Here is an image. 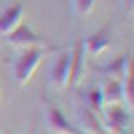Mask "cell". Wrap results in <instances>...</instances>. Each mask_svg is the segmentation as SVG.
Listing matches in <instances>:
<instances>
[{"label": "cell", "mask_w": 134, "mask_h": 134, "mask_svg": "<svg viewBox=\"0 0 134 134\" xmlns=\"http://www.w3.org/2000/svg\"><path fill=\"white\" fill-rule=\"evenodd\" d=\"M124 97H126V107H131L134 110V59L129 57V62H126V72H124Z\"/></svg>", "instance_id": "obj_12"}, {"label": "cell", "mask_w": 134, "mask_h": 134, "mask_svg": "<svg viewBox=\"0 0 134 134\" xmlns=\"http://www.w3.org/2000/svg\"><path fill=\"white\" fill-rule=\"evenodd\" d=\"M81 46H83V57L86 59H99L102 54L110 51V46H113V32L107 27H102V30L91 32V35H86L81 40Z\"/></svg>", "instance_id": "obj_2"}, {"label": "cell", "mask_w": 134, "mask_h": 134, "mask_svg": "<svg viewBox=\"0 0 134 134\" xmlns=\"http://www.w3.org/2000/svg\"><path fill=\"white\" fill-rule=\"evenodd\" d=\"M126 62H129V57H118V59H113V62H107V64H102L99 67V72H105V75H110V78H124V72H126Z\"/></svg>", "instance_id": "obj_13"}, {"label": "cell", "mask_w": 134, "mask_h": 134, "mask_svg": "<svg viewBox=\"0 0 134 134\" xmlns=\"http://www.w3.org/2000/svg\"><path fill=\"white\" fill-rule=\"evenodd\" d=\"M5 40H8V46H14V48H19V51L35 48V46H46V43H43V38H38L35 30H32L30 24H24V21H21L19 27L11 30L8 35H5Z\"/></svg>", "instance_id": "obj_4"}, {"label": "cell", "mask_w": 134, "mask_h": 134, "mask_svg": "<svg viewBox=\"0 0 134 134\" xmlns=\"http://www.w3.org/2000/svg\"><path fill=\"white\" fill-rule=\"evenodd\" d=\"M99 91H102L105 105H126V97H124V81H118V78H107Z\"/></svg>", "instance_id": "obj_10"}, {"label": "cell", "mask_w": 134, "mask_h": 134, "mask_svg": "<svg viewBox=\"0 0 134 134\" xmlns=\"http://www.w3.org/2000/svg\"><path fill=\"white\" fill-rule=\"evenodd\" d=\"M0 97H3V86H0Z\"/></svg>", "instance_id": "obj_16"}, {"label": "cell", "mask_w": 134, "mask_h": 134, "mask_svg": "<svg viewBox=\"0 0 134 134\" xmlns=\"http://www.w3.org/2000/svg\"><path fill=\"white\" fill-rule=\"evenodd\" d=\"M46 51H48V46L24 48V51H21L19 57L14 59V64H11V72H14V81H16L19 86H27V83L32 81V75H35L40 59L46 57Z\"/></svg>", "instance_id": "obj_1"}, {"label": "cell", "mask_w": 134, "mask_h": 134, "mask_svg": "<svg viewBox=\"0 0 134 134\" xmlns=\"http://www.w3.org/2000/svg\"><path fill=\"white\" fill-rule=\"evenodd\" d=\"M81 105H83V107H88L91 113L102 115V110H105L102 91H99V88H88V91H83V94H81Z\"/></svg>", "instance_id": "obj_11"}, {"label": "cell", "mask_w": 134, "mask_h": 134, "mask_svg": "<svg viewBox=\"0 0 134 134\" xmlns=\"http://www.w3.org/2000/svg\"><path fill=\"white\" fill-rule=\"evenodd\" d=\"M24 21V5L21 3H11L8 8L0 11V35H8L14 27H19Z\"/></svg>", "instance_id": "obj_8"}, {"label": "cell", "mask_w": 134, "mask_h": 134, "mask_svg": "<svg viewBox=\"0 0 134 134\" xmlns=\"http://www.w3.org/2000/svg\"><path fill=\"white\" fill-rule=\"evenodd\" d=\"M70 3H72V14H75L78 19H86V16L94 11L97 0H70Z\"/></svg>", "instance_id": "obj_14"}, {"label": "cell", "mask_w": 134, "mask_h": 134, "mask_svg": "<svg viewBox=\"0 0 134 134\" xmlns=\"http://www.w3.org/2000/svg\"><path fill=\"white\" fill-rule=\"evenodd\" d=\"M78 121H81V126H83L86 134H110L105 129V124H102V115L91 113V110L83 107V105H78Z\"/></svg>", "instance_id": "obj_9"}, {"label": "cell", "mask_w": 134, "mask_h": 134, "mask_svg": "<svg viewBox=\"0 0 134 134\" xmlns=\"http://www.w3.org/2000/svg\"><path fill=\"white\" fill-rule=\"evenodd\" d=\"M43 115H46V126H48V131H54V134H81V131L70 124V121H67V115L62 113L57 105H48Z\"/></svg>", "instance_id": "obj_5"}, {"label": "cell", "mask_w": 134, "mask_h": 134, "mask_svg": "<svg viewBox=\"0 0 134 134\" xmlns=\"http://www.w3.org/2000/svg\"><path fill=\"white\" fill-rule=\"evenodd\" d=\"M121 5H124L126 14H134V0H121Z\"/></svg>", "instance_id": "obj_15"}, {"label": "cell", "mask_w": 134, "mask_h": 134, "mask_svg": "<svg viewBox=\"0 0 134 134\" xmlns=\"http://www.w3.org/2000/svg\"><path fill=\"white\" fill-rule=\"evenodd\" d=\"M86 75V57H83V46L81 40L75 43V46L70 48V78H67V88H72L83 81Z\"/></svg>", "instance_id": "obj_7"}, {"label": "cell", "mask_w": 134, "mask_h": 134, "mask_svg": "<svg viewBox=\"0 0 134 134\" xmlns=\"http://www.w3.org/2000/svg\"><path fill=\"white\" fill-rule=\"evenodd\" d=\"M129 118H131V113L126 105H105V110H102V124L110 134H126Z\"/></svg>", "instance_id": "obj_3"}, {"label": "cell", "mask_w": 134, "mask_h": 134, "mask_svg": "<svg viewBox=\"0 0 134 134\" xmlns=\"http://www.w3.org/2000/svg\"><path fill=\"white\" fill-rule=\"evenodd\" d=\"M67 78H70V48L59 51L57 62H54V67H51V86L57 88V91H64Z\"/></svg>", "instance_id": "obj_6"}]
</instances>
